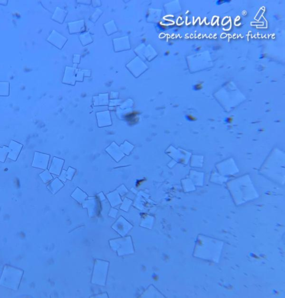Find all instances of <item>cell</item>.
<instances>
[{"label": "cell", "mask_w": 285, "mask_h": 298, "mask_svg": "<svg viewBox=\"0 0 285 298\" xmlns=\"http://www.w3.org/2000/svg\"><path fill=\"white\" fill-rule=\"evenodd\" d=\"M61 182L58 179H56L54 181L50 183V186H49V188L53 193H55L61 187Z\"/></svg>", "instance_id": "cell-2"}, {"label": "cell", "mask_w": 285, "mask_h": 298, "mask_svg": "<svg viewBox=\"0 0 285 298\" xmlns=\"http://www.w3.org/2000/svg\"><path fill=\"white\" fill-rule=\"evenodd\" d=\"M200 49H201V47H200V46H199L198 48H197V49H196V51H200Z\"/></svg>", "instance_id": "cell-8"}, {"label": "cell", "mask_w": 285, "mask_h": 298, "mask_svg": "<svg viewBox=\"0 0 285 298\" xmlns=\"http://www.w3.org/2000/svg\"><path fill=\"white\" fill-rule=\"evenodd\" d=\"M40 176L41 177L42 180H43L45 183H47L48 182H49L52 178L51 174L47 171L41 173V174H40Z\"/></svg>", "instance_id": "cell-3"}, {"label": "cell", "mask_w": 285, "mask_h": 298, "mask_svg": "<svg viewBox=\"0 0 285 298\" xmlns=\"http://www.w3.org/2000/svg\"><path fill=\"white\" fill-rule=\"evenodd\" d=\"M24 271L19 268L6 265L0 278V285L16 291L20 286Z\"/></svg>", "instance_id": "cell-1"}, {"label": "cell", "mask_w": 285, "mask_h": 298, "mask_svg": "<svg viewBox=\"0 0 285 298\" xmlns=\"http://www.w3.org/2000/svg\"><path fill=\"white\" fill-rule=\"evenodd\" d=\"M187 119L189 120H190V121H192V122H193V121H195V120H197V118H196V117H194L193 115H188L187 116Z\"/></svg>", "instance_id": "cell-5"}, {"label": "cell", "mask_w": 285, "mask_h": 298, "mask_svg": "<svg viewBox=\"0 0 285 298\" xmlns=\"http://www.w3.org/2000/svg\"><path fill=\"white\" fill-rule=\"evenodd\" d=\"M266 55H267L266 54L262 55V56H261V57L260 58H261V59H262V58H266Z\"/></svg>", "instance_id": "cell-7"}, {"label": "cell", "mask_w": 285, "mask_h": 298, "mask_svg": "<svg viewBox=\"0 0 285 298\" xmlns=\"http://www.w3.org/2000/svg\"><path fill=\"white\" fill-rule=\"evenodd\" d=\"M194 89L195 90H200L202 89L203 88L202 83H198L197 84L193 86Z\"/></svg>", "instance_id": "cell-4"}, {"label": "cell", "mask_w": 285, "mask_h": 298, "mask_svg": "<svg viewBox=\"0 0 285 298\" xmlns=\"http://www.w3.org/2000/svg\"><path fill=\"white\" fill-rule=\"evenodd\" d=\"M233 122V118L232 117H229L227 118V122L228 123H231Z\"/></svg>", "instance_id": "cell-6"}]
</instances>
